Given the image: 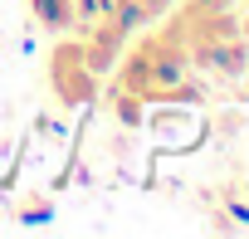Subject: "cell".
Listing matches in <instances>:
<instances>
[{
  "mask_svg": "<svg viewBox=\"0 0 249 239\" xmlns=\"http://www.w3.org/2000/svg\"><path fill=\"white\" fill-rule=\"evenodd\" d=\"M25 5L49 34H69L73 30V0H25Z\"/></svg>",
  "mask_w": 249,
  "mask_h": 239,
  "instance_id": "5",
  "label": "cell"
},
{
  "mask_svg": "<svg viewBox=\"0 0 249 239\" xmlns=\"http://www.w3.org/2000/svg\"><path fill=\"white\" fill-rule=\"evenodd\" d=\"M244 5H249V0H244Z\"/></svg>",
  "mask_w": 249,
  "mask_h": 239,
  "instance_id": "8",
  "label": "cell"
},
{
  "mask_svg": "<svg viewBox=\"0 0 249 239\" xmlns=\"http://www.w3.org/2000/svg\"><path fill=\"white\" fill-rule=\"evenodd\" d=\"M112 88L147 102H200L205 98V78L196 73V64L186 59V49L166 34V25H142V34L132 30L127 49L112 64Z\"/></svg>",
  "mask_w": 249,
  "mask_h": 239,
  "instance_id": "1",
  "label": "cell"
},
{
  "mask_svg": "<svg viewBox=\"0 0 249 239\" xmlns=\"http://www.w3.org/2000/svg\"><path fill=\"white\" fill-rule=\"evenodd\" d=\"M166 34L186 49L200 78L215 83H239L249 73V34L234 5H200V0H176L161 15Z\"/></svg>",
  "mask_w": 249,
  "mask_h": 239,
  "instance_id": "2",
  "label": "cell"
},
{
  "mask_svg": "<svg viewBox=\"0 0 249 239\" xmlns=\"http://www.w3.org/2000/svg\"><path fill=\"white\" fill-rule=\"evenodd\" d=\"M44 78H49V93L64 102V107H83L103 93V78L93 73V64L83 59V44L78 34H59L54 49H49V64H44Z\"/></svg>",
  "mask_w": 249,
  "mask_h": 239,
  "instance_id": "3",
  "label": "cell"
},
{
  "mask_svg": "<svg viewBox=\"0 0 249 239\" xmlns=\"http://www.w3.org/2000/svg\"><path fill=\"white\" fill-rule=\"evenodd\" d=\"M73 30H78L83 59L93 64V73H98V78H107V73H112L117 54L127 49V39H132V25L122 20L117 10H107V15H98V20H83V25H73Z\"/></svg>",
  "mask_w": 249,
  "mask_h": 239,
  "instance_id": "4",
  "label": "cell"
},
{
  "mask_svg": "<svg viewBox=\"0 0 249 239\" xmlns=\"http://www.w3.org/2000/svg\"><path fill=\"white\" fill-rule=\"evenodd\" d=\"M200 5H234V0H200Z\"/></svg>",
  "mask_w": 249,
  "mask_h": 239,
  "instance_id": "6",
  "label": "cell"
},
{
  "mask_svg": "<svg viewBox=\"0 0 249 239\" xmlns=\"http://www.w3.org/2000/svg\"><path fill=\"white\" fill-rule=\"evenodd\" d=\"M244 34H249V15H244Z\"/></svg>",
  "mask_w": 249,
  "mask_h": 239,
  "instance_id": "7",
  "label": "cell"
}]
</instances>
